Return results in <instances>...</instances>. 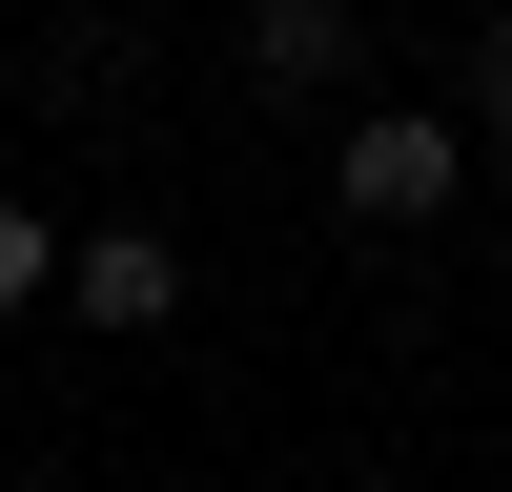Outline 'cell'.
<instances>
[{
    "label": "cell",
    "mask_w": 512,
    "mask_h": 492,
    "mask_svg": "<svg viewBox=\"0 0 512 492\" xmlns=\"http://www.w3.org/2000/svg\"><path fill=\"white\" fill-rule=\"evenodd\" d=\"M451 164H472V123H451V103H369L349 144H328V185H349V226H431Z\"/></svg>",
    "instance_id": "6da1fadb"
},
{
    "label": "cell",
    "mask_w": 512,
    "mask_h": 492,
    "mask_svg": "<svg viewBox=\"0 0 512 492\" xmlns=\"http://www.w3.org/2000/svg\"><path fill=\"white\" fill-rule=\"evenodd\" d=\"M62 287H82V328H164V308H185V246H164V226H82Z\"/></svg>",
    "instance_id": "7a4b0ae2"
},
{
    "label": "cell",
    "mask_w": 512,
    "mask_h": 492,
    "mask_svg": "<svg viewBox=\"0 0 512 492\" xmlns=\"http://www.w3.org/2000/svg\"><path fill=\"white\" fill-rule=\"evenodd\" d=\"M246 82H267V103L349 82V0H246Z\"/></svg>",
    "instance_id": "3957f363"
},
{
    "label": "cell",
    "mask_w": 512,
    "mask_h": 492,
    "mask_svg": "<svg viewBox=\"0 0 512 492\" xmlns=\"http://www.w3.org/2000/svg\"><path fill=\"white\" fill-rule=\"evenodd\" d=\"M41 287H62V226H41V205H0V308H41Z\"/></svg>",
    "instance_id": "277c9868"
},
{
    "label": "cell",
    "mask_w": 512,
    "mask_h": 492,
    "mask_svg": "<svg viewBox=\"0 0 512 492\" xmlns=\"http://www.w3.org/2000/svg\"><path fill=\"white\" fill-rule=\"evenodd\" d=\"M472 123H492V144H512V21H492V62H472Z\"/></svg>",
    "instance_id": "5b68a950"
}]
</instances>
